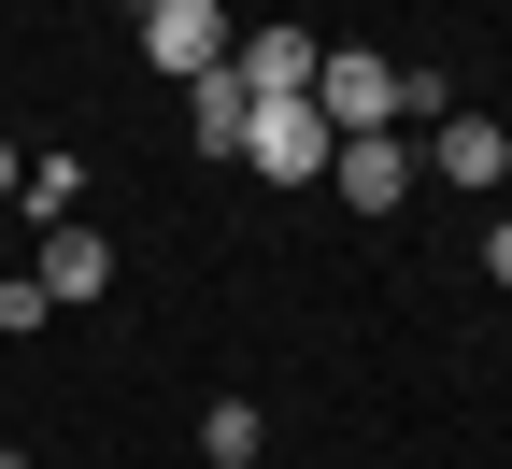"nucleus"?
<instances>
[{"label":"nucleus","mask_w":512,"mask_h":469,"mask_svg":"<svg viewBox=\"0 0 512 469\" xmlns=\"http://www.w3.org/2000/svg\"><path fill=\"white\" fill-rule=\"evenodd\" d=\"M484 271H498V285H512V214H498V228H484Z\"/></svg>","instance_id":"11"},{"label":"nucleus","mask_w":512,"mask_h":469,"mask_svg":"<svg viewBox=\"0 0 512 469\" xmlns=\"http://www.w3.org/2000/svg\"><path fill=\"white\" fill-rule=\"evenodd\" d=\"M15 171H29V157H15V143H0V199H15Z\"/></svg>","instance_id":"12"},{"label":"nucleus","mask_w":512,"mask_h":469,"mask_svg":"<svg viewBox=\"0 0 512 469\" xmlns=\"http://www.w3.org/2000/svg\"><path fill=\"white\" fill-rule=\"evenodd\" d=\"M313 114H328V128H399V72H384V57H328V72H313Z\"/></svg>","instance_id":"5"},{"label":"nucleus","mask_w":512,"mask_h":469,"mask_svg":"<svg viewBox=\"0 0 512 469\" xmlns=\"http://www.w3.org/2000/svg\"><path fill=\"white\" fill-rule=\"evenodd\" d=\"M72 199H86L72 157H29V171H15V214H43V228H72Z\"/></svg>","instance_id":"10"},{"label":"nucleus","mask_w":512,"mask_h":469,"mask_svg":"<svg viewBox=\"0 0 512 469\" xmlns=\"http://www.w3.org/2000/svg\"><path fill=\"white\" fill-rule=\"evenodd\" d=\"M328 143H342V128L313 114V100H256V128H242V171H256V185H313V171H328Z\"/></svg>","instance_id":"1"},{"label":"nucleus","mask_w":512,"mask_h":469,"mask_svg":"<svg viewBox=\"0 0 512 469\" xmlns=\"http://www.w3.org/2000/svg\"><path fill=\"white\" fill-rule=\"evenodd\" d=\"M228 72H242V100H313L328 43H313V29H285V15H256V29H228Z\"/></svg>","instance_id":"2"},{"label":"nucleus","mask_w":512,"mask_h":469,"mask_svg":"<svg viewBox=\"0 0 512 469\" xmlns=\"http://www.w3.org/2000/svg\"><path fill=\"white\" fill-rule=\"evenodd\" d=\"M0 469H29V455H0Z\"/></svg>","instance_id":"13"},{"label":"nucleus","mask_w":512,"mask_h":469,"mask_svg":"<svg viewBox=\"0 0 512 469\" xmlns=\"http://www.w3.org/2000/svg\"><path fill=\"white\" fill-rule=\"evenodd\" d=\"M200 455H214V469H256V455H271V427H256V398H214V413H200Z\"/></svg>","instance_id":"9"},{"label":"nucleus","mask_w":512,"mask_h":469,"mask_svg":"<svg viewBox=\"0 0 512 469\" xmlns=\"http://www.w3.org/2000/svg\"><path fill=\"white\" fill-rule=\"evenodd\" d=\"M143 57H157L171 86L228 72V0H143Z\"/></svg>","instance_id":"4"},{"label":"nucleus","mask_w":512,"mask_h":469,"mask_svg":"<svg viewBox=\"0 0 512 469\" xmlns=\"http://www.w3.org/2000/svg\"><path fill=\"white\" fill-rule=\"evenodd\" d=\"M328 185H342V214H399V199H413V128H342Z\"/></svg>","instance_id":"3"},{"label":"nucleus","mask_w":512,"mask_h":469,"mask_svg":"<svg viewBox=\"0 0 512 469\" xmlns=\"http://www.w3.org/2000/svg\"><path fill=\"white\" fill-rule=\"evenodd\" d=\"M427 157H441V185H498V171H512V128H498V114H441Z\"/></svg>","instance_id":"6"},{"label":"nucleus","mask_w":512,"mask_h":469,"mask_svg":"<svg viewBox=\"0 0 512 469\" xmlns=\"http://www.w3.org/2000/svg\"><path fill=\"white\" fill-rule=\"evenodd\" d=\"M185 114H200V157H242V128H256L242 72H200V86H185Z\"/></svg>","instance_id":"8"},{"label":"nucleus","mask_w":512,"mask_h":469,"mask_svg":"<svg viewBox=\"0 0 512 469\" xmlns=\"http://www.w3.org/2000/svg\"><path fill=\"white\" fill-rule=\"evenodd\" d=\"M29 285H43V299H100V285H114V242H86V228H57V242L29 256Z\"/></svg>","instance_id":"7"}]
</instances>
